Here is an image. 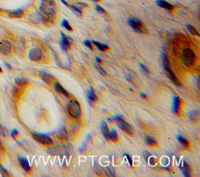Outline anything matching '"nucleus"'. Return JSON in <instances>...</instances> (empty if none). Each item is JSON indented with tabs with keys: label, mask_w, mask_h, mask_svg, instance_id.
<instances>
[{
	"label": "nucleus",
	"mask_w": 200,
	"mask_h": 177,
	"mask_svg": "<svg viewBox=\"0 0 200 177\" xmlns=\"http://www.w3.org/2000/svg\"><path fill=\"white\" fill-rule=\"evenodd\" d=\"M145 142H146L147 145H149V146H155V145H157L156 141L154 138H152V137H149V136L146 137Z\"/></svg>",
	"instance_id": "nucleus-24"
},
{
	"label": "nucleus",
	"mask_w": 200,
	"mask_h": 177,
	"mask_svg": "<svg viewBox=\"0 0 200 177\" xmlns=\"http://www.w3.org/2000/svg\"><path fill=\"white\" fill-rule=\"evenodd\" d=\"M15 83L18 87H21L25 85L26 84H28V81L24 79V78H17V79L15 80Z\"/></svg>",
	"instance_id": "nucleus-25"
},
{
	"label": "nucleus",
	"mask_w": 200,
	"mask_h": 177,
	"mask_svg": "<svg viewBox=\"0 0 200 177\" xmlns=\"http://www.w3.org/2000/svg\"><path fill=\"white\" fill-rule=\"evenodd\" d=\"M61 35H62V39H61V41H60V45L61 47H62L63 49L67 51V50L71 48V44H72L73 41L71 38L66 36V35H64V34H63V33L61 34Z\"/></svg>",
	"instance_id": "nucleus-10"
},
{
	"label": "nucleus",
	"mask_w": 200,
	"mask_h": 177,
	"mask_svg": "<svg viewBox=\"0 0 200 177\" xmlns=\"http://www.w3.org/2000/svg\"><path fill=\"white\" fill-rule=\"evenodd\" d=\"M117 122L118 126H119L121 130H123L124 132H126L127 134H128L129 135H133V134H134V129H133L132 126H131L128 122L124 121V119H121V120L117 121Z\"/></svg>",
	"instance_id": "nucleus-9"
},
{
	"label": "nucleus",
	"mask_w": 200,
	"mask_h": 177,
	"mask_svg": "<svg viewBox=\"0 0 200 177\" xmlns=\"http://www.w3.org/2000/svg\"><path fill=\"white\" fill-rule=\"evenodd\" d=\"M162 61H163V68L164 70H165V71L167 72L168 77L172 81V82L174 83L175 85H177V86H181V82H180V81L178 79V77H177L176 76H175V74L174 73V72L171 70V66H170L169 59H168L167 55V54H166L165 52L163 53Z\"/></svg>",
	"instance_id": "nucleus-2"
},
{
	"label": "nucleus",
	"mask_w": 200,
	"mask_h": 177,
	"mask_svg": "<svg viewBox=\"0 0 200 177\" xmlns=\"http://www.w3.org/2000/svg\"><path fill=\"white\" fill-rule=\"evenodd\" d=\"M39 77L47 84H51L53 81V77L45 71H39Z\"/></svg>",
	"instance_id": "nucleus-13"
},
{
	"label": "nucleus",
	"mask_w": 200,
	"mask_h": 177,
	"mask_svg": "<svg viewBox=\"0 0 200 177\" xmlns=\"http://www.w3.org/2000/svg\"><path fill=\"white\" fill-rule=\"evenodd\" d=\"M24 16V10L21 9H17V10L13 11L9 13V17L11 18H21Z\"/></svg>",
	"instance_id": "nucleus-18"
},
{
	"label": "nucleus",
	"mask_w": 200,
	"mask_h": 177,
	"mask_svg": "<svg viewBox=\"0 0 200 177\" xmlns=\"http://www.w3.org/2000/svg\"><path fill=\"white\" fill-rule=\"evenodd\" d=\"M0 172L2 174V176H10V172L6 170L5 168V167L3 165H2L0 164Z\"/></svg>",
	"instance_id": "nucleus-27"
},
{
	"label": "nucleus",
	"mask_w": 200,
	"mask_h": 177,
	"mask_svg": "<svg viewBox=\"0 0 200 177\" xmlns=\"http://www.w3.org/2000/svg\"><path fill=\"white\" fill-rule=\"evenodd\" d=\"M181 170H182L183 174L185 177L190 176V168L189 166H188V164L185 162H183V165L181 167Z\"/></svg>",
	"instance_id": "nucleus-19"
},
{
	"label": "nucleus",
	"mask_w": 200,
	"mask_h": 177,
	"mask_svg": "<svg viewBox=\"0 0 200 177\" xmlns=\"http://www.w3.org/2000/svg\"><path fill=\"white\" fill-rule=\"evenodd\" d=\"M92 43L94 44V45H95V46L97 47V48H98L99 50H101V51H105V50L108 49L109 48V47L107 46L106 45H104V44H101L99 43V42H98V41H92Z\"/></svg>",
	"instance_id": "nucleus-22"
},
{
	"label": "nucleus",
	"mask_w": 200,
	"mask_h": 177,
	"mask_svg": "<svg viewBox=\"0 0 200 177\" xmlns=\"http://www.w3.org/2000/svg\"><path fill=\"white\" fill-rule=\"evenodd\" d=\"M95 9H96V10L98 11V13H102V14H106V12L105 9H104L103 8H102V7L100 6H98V5H97L96 6H95Z\"/></svg>",
	"instance_id": "nucleus-33"
},
{
	"label": "nucleus",
	"mask_w": 200,
	"mask_h": 177,
	"mask_svg": "<svg viewBox=\"0 0 200 177\" xmlns=\"http://www.w3.org/2000/svg\"><path fill=\"white\" fill-rule=\"evenodd\" d=\"M150 156H151V154L148 153V151H145V152H144V158H145V160H146V161H148V158H149Z\"/></svg>",
	"instance_id": "nucleus-39"
},
{
	"label": "nucleus",
	"mask_w": 200,
	"mask_h": 177,
	"mask_svg": "<svg viewBox=\"0 0 200 177\" xmlns=\"http://www.w3.org/2000/svg\"><path fill=\"white\" fill-rule=\"evenodd\" d=\"M147 162H148V163L150 164V165H156V158H152V156H150L149 158H148V161H147Z\"/></svg>",
	"instance_id": "nucleus-35"
},
{
	"label": "nucleus",
	"mask_w": 200,
	"mask_h": 177,
	"mask_svg": "<svg viewBox=\"0 0 200 177\" xmlns=\"http://www.w3.org/2000/svg\"><path fill=\"white\" fill-rule=\"evenodd\" d=\"M95 59H96V62H98V63H100V62H101V59H100L99 58H98V57H96V58H95Z\"/></svg>",
	"instance_id": "nucleus-42"
},
{
	"label": "nucleus",
	"mask_w": 200,
	"mask_h": 177,
	"mask_svg": "<svg viewBox=\"0 0 200 177\" xmlns=\"http://www.w3.org/2000/svg\"><path fill=\"white\" fill-rule=\"evenodd\" d=\"M42 56H43V54L39 48H33L30 50L29 58L32 61H35V62L40 61L42 58Z\"/></svg>",
	"instance_id": "nucleus-8"
},
{
	"label": "nucleus",
	"mask_w": 200,
	"mask_h": 177,
	"mask_svg": "<svg viewBox=\"0 0 200 177\" xmlns=\"http://www.w3.org/2000/svg\"><path fill=\"white\" fill-rule=\"evenodd\" d=\"M140 66H141V70H142V71H143L144 73H148V70L147 69L145 66H144L143 64H140Z\"/></svg>",
	"instance_id": "nucleus-37"
},
{
	"label": "nucleus",
	"mask_w": 200,
	"mask_h": 177,
	"mask_svg": "<svg viewBox=\"0 0 200 177\" xmlns=\"http://www.w3.org/2000/svg\"><path fill=\"white\" fill-rule=\"evenodd\" d=\"M187 28H188V30L189 31V32L191 33V35H196V36H199V34H198V31H197L196 28H194L193 26H191V25L188 24V26H187Z\"/></svg>",
	"instance_id": "nucleus-26"
},
{
	"label": "nucleus",
	"mask_w": 200,
	"mask_h": 177,
	"mask_svg": "<svg viewBox=\"0 0 200 177\" xmlns=\"http://www.w3.org/2000/svg\"><path fill=\"white\" fill-rule=\"evenodd\" d=\"M12 51V45L7 40H2L0 41V53L2 55H7L10 54Z\"/></svg>",
	"instance_id": "nucleus-7"
},
{
	"label": "nucleus",
	"mask_w": 200,
	"mask_h": 177,
	"mask_svg": "<svg viewBox=\"0 0 200 177\" xmlns=\"http://www.w3.org/2000/svg\"><path fill=\"white\" fill-rule=\"evenodd\" d=\"M67 112L72 118L78 119L81 115V108L79 102L76 99L70 100L67 104Z\"/></svg>",
	"instance_id": "nucleus-4"
},
{
	"label": "nucleus",
	"mask_w": 200,
	"mask_h": 177,
	"mask_svg": "<svg viewBox=\"0 0 200 177\" xmlns=\"http://www.w3.org/2000/svg\"><path fill=\"white\" fill-rule=\"evenodd\" d=\"M58 136H59V137L61 138V139H67V131H66L65 130L62 129L59 131Z\"/></svg>",
	"instance_id": "nucleus-28"
},
{
	"label": "nucleus",
	"mask_w": 200,
	"mask_h": 177,
	"mask_svg": "<svg viewBox=\"0 0 200 177\" xmlns=\"http://www.w3.org/2000/svg\"><path fill=\"white\" fill-rule=\"evenodd\" d=\"M156 2L157 5L159 6L160 7H162V8L168 9V10H172V9H174V6H173L171 4H170L169 2L164 1V0H157Z\"/></svg>",
	"instance_id": "nucleus-15"
},
{
	"label": "nucleus",
	"mask_w": 200,
	"mask_h": 177,
	"mask_svg": "<svg viewBox=\"0 0 200 177\" xmlns=\"http://www.w3.org/2000/svg\"><path fill=\"white\" fill-rule=\"evenodd\" d=\"M93 1H95V2H99L100 0H93Z\"/></svg>",
	"instance_id": "nucleus-45"
},
{
	"label": "nucleus",
	"mask_w": 200,
	"mask_h": 177,
	"mask_svg": "<svg viewBox=\"0 0 200 177\" xmlns=\"http://www.w3.org/2000/svg\"><path fill=\"white\" fill-rule=\"evenodd\" d=\"M124 156L128 158V162H129L130 165H132V158H131V157L128 154H124Z\"/></svg>",
	"instance_id": "nucleus-36"
},
{
	"label": "nucleus",
	"mask_w": 200,
	"mask_h": 177,
	"mask_svg": "<svg viewBox=\"0 0 200 177\" xmlns=\"http://www.w3.org/2000/svg\"><path fill=\"white\" fill-rule=\"evenodd\" d=\"M69 7H71L74 12H75L79 16H81L82 15V9L86 8L87 4L83 3V2H76V3L70 6Z\"/></svg>",
	"instance_id": "nucleus-11"
},
{
	"label": "nucleus",
	"mask_w": 200,
	"mask_h": 177,
	"mask_svg": "<svg viewBox=\"0 0 200 177\" xmlns=\"http://www.w3.org/2000/svg\"><path fill=\"white\" fill-rule=\"evenodd\" d=\"M141 98H146V95L145 93H141Z\"/></svg>",
	"instance_id": "nucleus-43"
},
{
	"label": "nucleus",
	"mask_w": 200,
	"mask_h": 177,
	"mask_svg": "<svg viewBox=\"0 0 200 177\" xmlns=\"http://www.w3.org/2000/svg\"><path fill=\"white\" fill-rule=\"evenodd\" d=\"M106 173L107 175H110V176H114L115 175V171L111 167H106Z\"/></svg>",
	"instance_id": "nucleus-29"
},
{
	"label": "nucleus",
	"mask_w": 200,
	"mask_h": 177,
	"mask_svg": "<svg viewBox=\"0 0 200 177\" xmlns=\"http://www.w3.org/2000/svg\"><path fill=\"white\" fill-rule=\"evenodd\" d=\"M109 138L111 140V141H114V142H117V141H118V135L117 131H116V130H112L111 132H110Z\"/></svg>",
	"instance_id": "nucleus-21"
},
{
	"label": "nucleus",
	"mask_w": 200,
	"mask_h": 177,
	"mask_svg": "<svg viewBox=\"0 0 200 177\" xmlns=\"http://www.w3.org/2000/svg\"><path fill=\"white\" fill-rule=\"evenodd\" d=\"M101 131H102V134H103L104 137L106 140H109V136H110V131L109 128H108V126L106 123V122L102 121L101 122Z\"/></svg>",
	"instance_id": "nucleus-16"
},
{
	"label": "nucleus",
	"mask_w": 200,
	"mask_h": 177,
	"mask_svg": "<svg viewBox=\"0 0 200 177\" xmlns=\"http://www.w3.org/2000/svg\"><path fill=\"white\" fill-rule=\"evenodd\" d=\"M0 135L4 137H6L7 136V130L1 123H0Z\"/></svg>",
	"instance_id": "nucleus-31"
},
{
	"label": "nucleus",
	"mask_w": 200,
	"mask_h": 177,
	"mask_svg": "<svg viewBox=\"0 0 200 177\" xmlns=\"http://www.w3.org/2000/svg\"><path fill=\"white\" fill-rule=\"evenodd\" d=\"M33 138L37 142L40 143L41 145H48L52 144V140L49 137L46 136V135H43V134H32Z\"/></svg>",
	"instance_id": "nucleus-6"
},
{
	"label": "nucleus",
	"mask_w": 200,
	"mask_h": 177,
	"mask_svg": "<svg viewBox=\"0 0 200 177\" xmlns=\"http://www.w3.org/2000/svg\"><path fill=\"white\" fill-rule=\"evenodd\" d=\"M128 24L135 31L141 34H146L147 29L144 24L139 19L135 17H131L128 20Z\"/></svg>",
	"instance_id": "nucleus-5"
},
{
	"label": "nucleus",
	"mask_w": 200,
	"mask_h": 177,
	"mask_svg": "<svg viewBox=\"0 0 200 177\" xmlns=\"http://www.w3.org/2000/svg\"><path fill=\"white\" fill-rule=\"evenodd\" d=\"M95 67H96V69H97V70H98V73H100V74H102V76H105V75H106V71H105V70H103V69H102V67L100 66H98V64H95Z\"/></svg>",
	"instance_id": "nucleus-32"
},
{
	"label": "nucleus",
	"mask_w": 200,
	"mask_h": 177,
	"mask_svg": "<svg viewBox=\"0 0 200 177\" xmlns=\"http://www.w3.org/2000/svg\"><path fill=\"white\" fill-rule=\"evenodd\" d=\"M55 90L58 92V93L64 95L65 97H69V93H68L67 91H66V90L63 88L62 85H61L59 82L55 83Z\"/></svg>",
	"instance_id": "nucleus-17"
},
{
	"label": "nucleus",
	"mask_w": 200,
	"mask_h": 177,
	"mask_svg": "<svg viewBox=\"0 0 200 177\" xmlns=\"http://www.w3.org/2000/svg\"><path fill=\"white\" fill-rule=\"evenodd\" d=\"M62 25L64 27V28H66L67 30H68V31H72L73 29L72 28H71V26L70 25V24L68 23V21H67V20H63V22H62Z\"/></svg>",
	"instance_id": "nucleus-30"
},
{
	"label": "nucleus",
	"mask_w": 200,
	"mask_h": 177,
	"mask_svg": "<svg viewBox=\"0 0 200 177\" xmlns=\"http://www.w3.org/2000/svg\"><path fill=\"white\" fill-rule=\"evenodd\" d=\"M18 161H19L20 165H21V166L22 167L24 170H25L26 172H30V171H31V166H30L29 165L28 160L26 158H24V157H19V158H18Z\"/></svg>",
	"instance_id": "nucleus-12"
},
{
	"label": "nucleus",
	"mask_w": 200,
	"mask_h": 177,
	"mask_svg": "<svg viewBox=\"0 0 200 177\" xmlns=\"http://www.w3.org/2000/svg\"><path fill=\"white\" fill-rule=\"evenodd\" d=\"M5 65L7 67H8V69H10V70H11V66L10 65V64H8L7 63V62H5Z\"/></svg>",
	"instance_id": "nucleus-41"
},
{
	"label": "nucleus",
	"mask_w": 200,
	"mask_h": 177,
	"mask_svg": "<svg viewBox=\"0 0 200 177\" xmlns=\"http://www.w3.org/2000/svg\"><path fill=\"white\" fill-rule=\"evenodd\" d=\"M177 139H178V141H179L181 145H183V147H184V148H188V141L185 139V138H184L182 136H181V135H178V137H177Z\"/></svg>",
	"instance_id": "nucleus-23"
},
{
	"label": "nucleus",
	"mask_w": 200,
	"mask_h": 177,
	"mask_svg": "<svg viewBox=\"0 0 200 177\" xmlns=\"http://www.w3.org/2000/svg\"><path fill=\"white\" fill-rule=\"evenodd\" d=\"M41 13L46 16L47 17H51L56 13V5L54 0H42L39 6Z\"/></svg>",
	"instance_id": "nucleus-1"
},
{
	"label": "nucleus",
	"mask_w": 200,
	"mask_h": 177,
	"mask_svg": "<svg viewBox=\"0 0 200 177\" xmlns=\"http://www.w3.org/2000/svg\"><path fill=\"white\" fill-rule=\"evenodd\" d=\"M4 151H5V148H4V146L2 145V141H0V158H2L4 155Z\"/></svg>",
	"instance_id": "nucleus-34"
},
{
	"label": "nucleus",
	"mask_w": 200,
	"mask_h": 177,
	"mask_svg": "<svg viewBox=\"0 0 200 177\" xmlns=\"http://www.w3.org/2000/svg\"><path fill=\"white\" fill-rule=\"evenodd\" d=\"M88 98L89 102H91V101H97V96L95 94V91H94V89L92 88H91L90 89V91L88 92Z\"/></svg>",
	"instance_id": "nucleus-20"
},
{
	"label": "nucleus",
	"mask_w": 200,
	"mask_h": 177,
	"mask_svg": "<svg viewBox=\"0 0 200 177\" xmlns=\"http://www.w3.org/2000/svg\"><path fill=\"white\" fill-rule=\"evenodd\" d=\"M19 134V133H18V131H17V130H13L12 131V132H11V136L13 137H15L16 136H17V134Z\"/></svg>",
	"instance_id": "nucleus-40"
},
{
	"label": "nucleus",
	"mask_w": 200,
	"mask_h": 177,
	"mask_svg": "<svg viewBox=\"0 0 200 177\" xmlns=\"http://www.w3.org/2000/svg\"><path fill=\"white\" fill-rule=\"evenodd\" d=\"M2 67L0 66V73H2Z\"/></svg>",
	"instance_id": "nucleus-44"
},
{
	"label": "nucleus",
	"mask_w": 200,
	"mask_h": 177,
	"mask_svg": "<svg viewBox=\"0 0 200 177\" xmlns=\"http://www.w3.org/2000/svg\"><path fill=\"white\" fill-rule=\"evenodd\" d=\"M195 53L194 51L190 48H186L182 51L181 54V59L184 65L186 66H191L195 62Z\"/></svg>",
	"instance_id": "nucleus-3"
},
{
	"label": "nucleus",
	"mask_w": 200,
	"mask_h": 177,
	"mask_svg": "<svg viewBox=\"0 0 200 177\" xmlns=\"http://www.w3.org/2000/svg\"><path fill=\"white\" fill-rule=\"evenodd\" d=\"M180 105H181V99L178 96L174 97V102H173V112L178 114L180 109Z\"/></svg>",
	"instance_id": "nucleus-14"
},
{
	"label": "nucleus",
	"mask_w": 200,
	"mask_h": 177,
	"mask_svg": "<svg viewBox=\"0 0 200 177\" xmlns=\"http://www.w3.org/2000/svg\"><path fill=\"white\" fill-rule=\"evenodd\" d=\"M84 43H85V45H86V46L88 47V48H89L90 49L92 50V46H91V42H90L89 41H88V40H86V41H85V42H84Z\"/></svg>",
	"instance_id": "nucleus-38"
}]
</instances>
